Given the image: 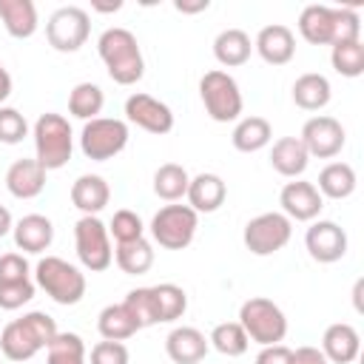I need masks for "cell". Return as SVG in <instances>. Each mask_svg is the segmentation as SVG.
<instances>
[{
    "mask_svg": "<svg viewBox=\"0 0 364 364\" xmlns=\"http://www.w3.org/2000/svg\"><path fill=\"white\" fill-rule=\"evenodd\" d=\"M57 333H60L57 321L48 313H43V310L23 313L20 318L9 321L0 330V353L9 361H28L40 350H46Z\"/></svg>",
    "mask_w": 364,
    "mask_h": 364,
    "instance_id": "1",
    "label": "cell"
},
{
    "mask_svg": "<svg viewBox=\"0 0 364 364\" xmlns=\"http://www.w3.org/2000/svg\"><path fill=\"white\" fill-rule=\"evenodd\" d=\"M97 51H100V60L105 63L108 77L117 85H134L142 80L145 60H142V48H139V40L134 31H128L122 26L105 28L97 40Z\"/></svg>",
    "mask_w": 364,
    "mask_h": 364,
    "instance_id": "2",
    "label": "cell"
},
{
    "mask_svg": "<svg viewBox=\"0 0 364 364\" xmlns=\"http://www.w3.org/2000/svg\"><path fill=\"white\" fill-rule=\"evenodd\" d=\"M34 159L46 168V171H60L63 165H68L71 154H74V134H71V122L63 114H40L34 128Z\"/></svg>",
    "mask_w": 364,
    "mask_h": 364,
    "instance_id": "3",
    "label": "cell"
},
{
    "mask_svg": "<svg viewBox=\"0 0 364 364\" xmlns=\"http://www.w3.org/2000/svg\"><path fill=\"white\" fill-rule=\"evenodd\" d=\"M34 284L63 307H71L85 296V273L60 256H43L34 264Z\"/></svg>",
    "mask_w": 364,
    "mask_h": 364,
    "instance_id": "4",
    "label": "cell"
},
{
    "mask_svg": "<svg viewBox=\"0 0 364 364\" xmlns=\"http://www.w3.org/2000/svg\"><path fill=\"white\" fill-rule=\"evenodd\" d=\"M239 324L247 333L250 341L267 347V344H282L287 336V318L282 307L264 296H250L239 307Z\"/></svg>",
    "mask_w": 364,
    "mask_h": 364,
    "instance_id": "5",
    "label": "cell"
},
{
    "mask_svg": "<svg viewBox=\"0 0 364 364\" xmlns=\"http://www.w3.org/2000/svg\"><path fill=\"white\" fill-rule=\"evenodd\" d=\"M199 97L213 122H236L245 108L239 82L222 68H213L199 80Z\"/></svg>",
    "mask_w": 364,
    "mask_h": 364,
    "instance_id": "6",
    "label": "cell"
},
{
    "mask_svg": "<svg viewBox=\"0 0 364 364\" xmlns=\"http://www.w3.org/2000/svg\"><path fill=\"white\" fill-rule=\"evenodd\" d=\"M148 228H151V236H154V242L159 247H165V250H185L193 242V236H196L199 213L193 208H188V205L171 202V205H165V208H159L154 213Z\"/></svg>",
    "mask_w": 364,
    "mask_h": 364,
    "instance_id": "7",
    "label": "cell"
},
{
    "mask_svg": "<svg viewBox=\"0 0 364 364\" xmlns=\"http://www.w3.org/2000/svg\"><path fill=\"white\" fill-rule=\"evenodd\" d=\"M128 122L117 119V117H97L88 119L80 131V151L82 156L94 159V162H105L114 159L117 154L125 151L128 145Z\"/></svg>",
    "mask_w": 364,
    "mask_h": 364,
    "instance_id": "8",
    "label": "cell"
},
{
    "mask_svg": "<svg viewBox=\"0 0 364 364\" xmlns=\"http://www.w3.org/2000/svg\"><path fill=\"white\" fill-rule=\"evenodd\" d=\"M74 247L77 259L85 270L102 273L114 262V247L108 236V225L100 222V216H80L74 225Z\"/></svg>",
    "mask_w": 364,
    "mask_h": 364,
    "instance_id": "9",
    "label": "cell"
},
{
    "mask_svg": "<svg viewBox=\"0 0 364 364\" xmlns=\"http://www.w3.org/2000/svg\"><path fill=\"white\" fill-rule=\"evenodd\" d=\"M91 34V17L80 6H60L46 23V40L60 54H74Z\"/></svg>",
    "mask_w": 364,
    "mask_h": 364,
    "instance_id": "10",
    "label": "cell"
},
{
    "mask_svg": "<svg viewBox=\"0 0 364 364\" xmlns=\"http://www.w3.org/2000/svg\"><path fill=\"white\" fill-rule=\"evenodd\" d=\"M290 236H293V222L279 210H267V213L253 216L242 230V242L253 256L279 253L290 242Z\"/></svg>",
    "mask_w": 364,
    "mask_h": 364,
    "instance_id": "11",
    "label": "cell"
},
{
    "mask_svg": "<svg viewBox=\"0 0 364 364\" xmlns=\"http://www.w3.org/2000/svg\"><path fill=\"white\" fill-rule=\"evenodd\" d=\"M299 139H301L307 156L333 159L336 154H341V148H344V142H347V134H344V125H341L336 117L316 114V117H310V119L301 125Z\"/></svg>",
    "mask_w": 364,
    "mask_h": 364,
    "instance_id": "12",
    "label": "cell"
},
{
    "mask_svg": "<svg viewBox=\"0 0 364 364\" xmlns=\"http://www.w3.org/2000/svg\"><path fill=\"white\" fill-rule=\"evenodd\" d=\"M125 119L154 136H165L173 131V111L162 100L142 94V91H136L125 100Z\"/></svg>",
    "mask_w": 364,
    "mask_h": 364,
    "instance_id": "13",
    "label": "cell"
},
{
    "mask_svg": "<svg viewBox=\"0 0 364 364\" xmlns=\"http://www.w3.org/2000/svg\"><path fill=\"white\" fill-rule=\"evenodd\" d=\"M304 247H307L310 259H316L318 264H333L347 256V233L341 225H336L330 219H318L307 228Z\"/></svg>",
    "mask_w": 364,
    "mask_h": 364,
    "instance_id": "14",
    "label": "cell"
},
{
    "mask_svg": "<svg viewBox=\"0 0 364 364\" xmlns=\"http://www.w3.org/2000/svg\"><path fill=\"white\" fill-rule=\"evenodd\" d=\"M279 205H282V213H284L290 222H316V216H318L321 208H324V196L316 191L313 182L293 179V182H287V185L282 188Z\"/></svg>",
    "mask_w": 364,
    "mask_h": 364,
    "instance_id": "15",
    "label": "cell"
},
{
    "mask_svg": "<svg viewBox=\"0 0 364 364\" xmlns=\"http://www.w3.org/2000/svg\"><path fill=\"white\" fill-rule=\"evenodd\" d=\"M253 48L267 65H287L296 54V34L282 23H270V26L259 28Z\"/></svg>",
    "mask_w": 364,
    "mask_h": 364,
    "instance_id": "16",
    "label": "cell"
},
{
    "mask_svg": "<svg viewBox=\"0 0 364 364\" xmlns=\"http://www.w3.org/2000/svg\"><path fill=\"white\" fill-rule=\"evenodd\" d=\"M321 353L330 364H353L361 353V336L353 324L336 321L321 336Z\"/></svg>",
    "mask_w": 364,
    "mask_h": 364,
    "instance_id": "17",
    "label": "cell"
},
{
    "mask_svg": "<svg viewBox=\"0 0 364 364\" xmlns=\"http://www.w3.org/2000/svg\"><path fill=\"white\" fill-rule=\"evenodd\" d=\"M11 236H14L17 250H23V253H43L54 242V225L43 213H26L23 219L14 222Z\"/></svg>",
    "mask_w": 364,
    "mask_h": 364,
    "instance_id": "18",
    "label": "cell"
},
{
    "mask_svg": "<svg viewBox=\"0 0 364 364\" xmlns=\"http://www.w3.org/2000/svg\"><path fill=\"white\" fill-rule=\"evenodd\" d=\"M46 173L37 159H14L6 171V188L14 199H34L46 188Z\"/></svg>",
    "mask_w": 364,
    "mask_h": 364,
    "instance_id": "19",
    "label": "cell"
},
{
    "mask_svg": "<svg viewBox=\"0 0 364 364\" xmlns=\"http://www.w3.org/2000/svg\"><path fill=\"white\" fill-rule=\"evenodd\" d=\"M188 208H193L196 213H213L225 205L228 199V185L219 173H196L191 176V185H188Z\"/></svg>",
    "mask_w": 364,
    "mask_h": 364,
    "instance_id": "20",
    "label": "cell"
},
{
    "mask_svg": "<svg viewBox=\"0 0 364 364\" xmlns=\"http://www.w3.org/2000/svg\"><path fill=\"white\" fill-rule=\"evenodd\" d=\"M210 344L196 327H173L165 338V353L173 364H199L208 355Z\"/></svg>",
    "mask_w": 364,
    "mask_h": 364,
    "instance_id": "21",
    "label": "cell"
},
{
    "mask_svg": "<svg viewBox=\"0 0 364 364\" xmlns=\"http://www.w3.org/2000/svg\"><path fill=\"white\" fill-rule=\"evenodd\" d=\"M111 199V188L100 173H82L71 185V205L82 210V216H97Z\"/></svg>",
    "mask_w": 364,
    "mask_h": 364,
    "instance_id": "22",
    "label": "cell"
},
{
    "mask_svg": "<svg viewBox=\"0 0 364 364\" xmlns=\"http://www.w3.org/2000/svg\"><path fill=\"white\" fill-rule=\"evenodd\" d=\"M299 34L310 43V46H333L336 37V20H333V9L330 6H304L299 14Z\"/></svg>",
    "mask_w": 364,
    "mask_h": 364,
    "instance_id": "23",
    "label": "cell"
},
{
    "mask_svg": "<svg viewBox=\"0 0 364 364\" xmlns=\"http://www.w3.org/2000/svg\"><path fill=\"white\" fill-rule=\"evenodd\" d=\"M307 162H310V156L299 136H282L270 148V168L287 179H299L307 171Z\"/></svg>",
    "mask_w": 364,
    "mask_h": 364,
    "instance_id": "24",
    "label": "cell"
},
{
    "mask_svg": "<svg viewBox=\"0 0 364 364\" xmlns=\"http://www.w3.org/2000/svg\"><path fill=\"white\" fill-rule=\"evenodd\" d=\"M250 54H253V43H250V34L242 28H225L213 40V57L225 68L245 65L250 60Z\"/></svg>",
    "mask_w": 364,
    "mask_h": 364,
    "instance_id": "25",
    "label": "cell"
},
{
    "mask_svg": "<svg viewBox=\"0 0 364 364\" xmlns=\"http://www.w3.org/2000/svg\"><path fill=\"white\" fill-rule=\"evenodd\" d=\"M0 23L14 40H28L40 26L37 6L31 0H0Z\"/></svg>",
    "mask_w": 364,
    "mask_h": 364,
    "instance_id": "26",
    "label": "cell"
},
{
    "mask_svg": "<svg viewBox=\"0 0 364 364\" xmlns=\"http://www.w3.org/2000/svg\"><path fill=\"white\" fill-rule=\"evenodd\" d=\"M330 97H333V88L324 74L307 71V74L296 77V82H293V102L301 111H321L330 102Z\"/></svg>",
    "mask_w": 364,
    "mask_h": 364,
    "instance_id": "27",
    "label": "cell"
},
{
    "mask_svg": "<svg viewBox=\"0 0 364 364\" xmlns=\"http://www.w3.org/2000/svg\"><path fill=\"white\" fill-rule=\"evenodd\" d=\"M151 301H154L156 324H171V321L182 318L185 310H188V293L179 284H171V282L154 284L151 287Z\"/></svg>",
    "mask_w": 364,
    "mask_h": 364,
    "instance_id": "28",
    "label": "cell"
},
{
    "mask_svg": "<svg viewBox=\"0 0 364 364\" xmlns=\"http://www.w3.org/2000/svg\"><path fill=\"white\" fill-rule=\"evenodd\" d=\"M270 139H273V128L264 117H242L230 134L233 148L242 154H256L264 145H270Z\"/></svg>",
    "mask_w": 364,
    "mask_h": 364,
    "instance_id": "29",
    "label": "cell"
},
{
    "mask_svg": "<svg viewBox=\"0 0 364 364\" xmlns=\"http://www.w3.org/2000/svg\"><path fill=\"white\" fill-rule=\"evenodd\" d=\"M355 185H358V179H355V171L350 162H330L321 168L316 191L327 199H347V196H353Z\"/></svg>",
    "mask_w": 364,
    "mask_h": 364,
    "instance_id": "30",
    "label": "cell"
},
{
    "mask_svg": "<svg viewBox=\"0 0 364 364\" xmlns=\"http://www.w3.org/2000/svg\"><path fill=\"white\" fill-rule=\"evenodd\" d=\"M114 262L122 273L128 276H142L151 270L154 264V245L142 236V239H134V242H119L114 247Z\"/></svg>",
    "mask_w": 364,
    "mask_h": 364,
    "instance_id": "31",
    "label": "cell"
},
{
    "mask_svg": "<svg viewBox=\"0 0 364 364\" xmlns=\"http://www.w3.org/2000/svg\"><path fill=\"white\" fill-rule=\"evenodd\" d=\"M97 330H100V336H102L105 341H125V338H131V336L139 333V324L134 321V316H131V313L125 310V304L119 301V304H108V307L100 310V316H97Z\"/></svg>",
    "mask_w": 364,
    "mask_h": 364,
    "instance_id": "32",
    "label": "cell"
},
{
    "mask_svg": "<svg viewBox=\"0 0 364 364\" xmlns=\"http://www.w3.org/2000/svg\"><path fill=\"white\" fill-rule=\"evenodd\" d=\"M191 173L179 162H165L154 171V193L165 202H179L188 193Z\"/></svg>",
    "mask_w": 364,
    "mask_h": 364,
    "instance_id": "33",
    "label": "cell"
},
{
    "mask_svg": "<svg viewBox=\"0 0 364 364\" xmlns=\"http://www.w3.org/2000/svg\"><path fill=\"white\" fill-rule=\"evenodd\" d=\"M105 105V94L97 82H77L68 94V114L77 119H97V114Z\"/></svg>",
    "mask_w": 364,
    "mask_h": 364,
    "instance_id": "34",
    "label": "cell"
},
{
    "mask_svg": "<svg viewBox=\"0 0 364 364\" xmlns=\"http://www.w3.org/2000/svg\"><path fill=\"white\" fill-rule=\"evenodd\" d=\"M208 344H210L216 353H222V355H228V358H236V355H245V353H247L250 338H247V333L242 330L239 321H222V324H216V327L210 330Z\"/></svg>",
    "mask_w": 364,
    "mask_h": 364,
    "instance_id": "35",
    "label": "cell"
},
{
    "mask_svg": "<svg viewBox=\"0 0 364 364\" xmlns=\"http://www.w3.org/2000/svg\"><path fill=\"white\" fill-rule=\"evenodd\" d=\"M330 63L336 68V74L341 77H361L364 74V43L361 40H350V43H333L330 46Z\"/></svg>",
    "mask_w": 364,
    "mask_h": 364,
    "instance_id": "36",
    "label": "cell"
},
{
    "mask_svg": "<svg viewBox=\"0 0 364 364\" xmlns=\"http://www.w3.org/2000/svg\"><path fill=\"white\" fill-rule=\"evenodd\" d=\"M46 350V364H85V344L77 333H57Z\"/></svg>",
    "mask_w": 364,
    "mask_h": 364,
    "instance_id": "37",
    "label": "cell"
},
{
    "mask_svg": "<svg viewBox=\"0 0 364 364\" xmlns=\"http://www.w3.org/2000/svg\"><path fill=\"white\" fill-rule=\"evenodd\" d=\"M108 236H114L117 245H119V242H134V239H142V236H145V225H142V219H139L134 210L122 208V210H117V213L111 216V222H108Z\"/></svg>",
    "mask_w": 364,
    "mask_h": 364,
    "instance_id": "38",
    "label": "cell"
},
{
    "mask_svg": "<svg viewBox=\"0 0 364 364\" xmlns=\"http://www.w3.org/2000/svg\"><path fill=\"white\" fill-rule=\"evenodd\" d=\"M125 310L134 316V321L139 324V330L156 324V316H154V301H151V287H136V290H128V296L122 299Z\"/></svg>",
    "mask_w": 364,
    "mask_h": 364,
    "instance_id": "39",
    "label": "cell"
},
{
    "mask_svg": "<svg viewBox=\"0 0 364 364\" xmlns=\"http://www.w3.org/2000/svg\"><path fill=\"white\" fill-rule=\"evenodd\" d=\"M26 136H28L26 117L11 105H0V142L3 145H17Z\"/></svg>",
    "mask_w": 364,
    "mask_h": 364,
    "instance_id": "40",
    "label": "cell"
},
{
    "mask_svg": "<svg viewBox=\"0 0 364 364\" xmlns=\"http://www.w3.org/2000/svg\"><path fill=\"white\" fill-rule=\"evenodd\" d=\"M333 20H336V37H333V43L361 40V17H358L355 9H350V6L333 9Z\"/></svg>",
    "mask_w": 364,
    "mask_h": 364,
    "instance_id": "41",
    "label": "cell"
},
{
    "mask_svg": "<svg viewBox=\"0 0 364 364\" xmlns=\"http://www.w3.org/2000/svg\"><path fill=\"white\" fill-rule=\"evenodd\" d=\"M37 284L28 282H14V284H0V310H17L34 299Z\"/></svg>",
    "mask_w": 364,
    "mask_h": 364,
    "instance_id": "42",
    "label": "cell"
},
{
    "mask_svg": "<svg viewBox=\"0 0 364 364\" xmlns=\"http://www.w3.org/2000/svg\"><path fill=\"white\" fill-rule=\"evenodd\" d=\"M31 267L23 253H3L0 256V284H14V282H28Z\"/></svg>",
    "mask_w": 364,
    "mask_h": 364,
    "instance_id": "43",
    "label": "cell"
},
{
    "mask_svg": "<svg viewBox=\"0 0 364 364\" xmlns=\"http://www.w3.org/2000/svg\"><path fill=\"white\" fill-rule=\"evenodd\" d=\"M131 355H128V347L122 341H97L91 347V358L88 364H128Z\"/></svg>",
    "mask_w": 364,
    "mask_h": 364,
    "instance_id": "44",
    "label": "cell"
},
{
    "mask_svg": "<svg viewBox=\"0 0 364 364\" xmlns=\"http://www.w3.org/2000/svg\"><path fill=\"white\" fill-rule=\"evenodd\" d=\"M290 361H293V350L287 344H267L256 355V364H290Z\"/></svg>",
    "mask_w": 364,
    "mask_h": 364,
    "instance_id": "45",
    "label": "cell"
},
{
    "mask_svg": "<svg viewBox=\"0 0 364 364\" xmlns=\"http://www.w3.org/2000/svg\"><path fill=\"white\" fill-rule=\"evenodd\" d=\"M290 364H330V361L324 358V353L318 347L304 344V347H296L293 350V361Z\"/></svg>",
    "mask_w": 364,
    "mask_h": 364,
    "instance_id": "46",
    "label": "cell"
},
{
    "mask_svg": "<svg viewBox=\"0 0 364 364\" xmlns=\"http://www.w3.org/2000/svg\"><path fill=\"white\" fill-rule=\"evenodd\" d=\"M9 97H11V74H9V68H6L3 60H0V105H3Z\"/></svg>",
    "mask_w": 364,
    "mask_h": 364,
    "instance_id": "47",
    "label": "cell"
},
{
    "mask_svg": "<svg viewBox=\"0 0 364 364\" xmlns=\"http://www.w3.org/2000/svg\"><path fill=\"white\" fill-rule=\"evenodd\" d=\"M208 6H210L208 0H196V3H182V0H176V3H173V9L182 11V14H196V11H205Z\"/></svg>",
    "mask_w": 364,
    "mask_h": 364,
    "instance_id": "48",
    "label": "cell"
},
{
    "mask_svg": "<svg viewBox=\"0 0 364 364\" xmlns=\"http://www.w3.org/2000/svg\"><path fill=\"white\" fill-rule=\"evenodd\" d=\"M11 228H14V219H11L9 208H3V205H0V239H3L6 233H11Z\"/></svg>",
    "mask_w": 364,
    "mask_h": 364,
    "instance_id": "49",
    "label": "cell"
},
{
    "mask_svg": "<svg viewBox=\"0 0 364 364\" xmlns=\"http://www.w3.org/2000/svg\"><path fill=\"white\" fill-rule=\"evenodd\" d=\"M91 9H94V11H119L122 3H119V0H114V3H94Z\"/></svg>",
    "mask_w": 364,
    "mask_h": 364,
    "instance_id": "50",
    "label": "cell"
}]
</instances>
